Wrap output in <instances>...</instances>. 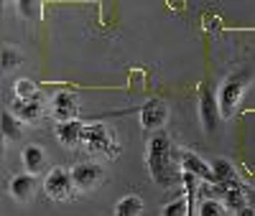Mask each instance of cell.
I'll list each match as a JSON object with an SVG mask.
<instances>
[{
    "mask_svg": "<svg viewBox=\"0 0 255 216\" xmlns=\"http://www.w3.org/2000/svg\"><path fill=\"white\" fill-rule=\"evenodd\" d=\"M79 112L77 107V97L72 92H56L54 99H51V115L56 117V122H67V120H74Z\"/></svg>",
    "mask_w": 255,
    "mask_h": 216,
    "instance_id": "obj_8",
    "label": "cell"
},
{
    "mask_svg": "<svg viewBox=\"0 0 255 216\" xmlns=\"http://www.w3.org/2000/svg\"><path fill=\"white\" fill-rule=\"evenodd\" d=\"M199 120H202L204 133H217L220 130V120H222L220 102H217V94L207 84L199 86Z\"/></svg>",
    "mask_w": 255,
    "mask_h": 216,
    "instance_id": "obj_3",
    "label": "cell"
},
{
    "mask_svg": "<svg viewBox=\"0 0 255 216\" xmlns=\"http://www.w3.org/2000/svg\"><path fill=\"white\" fill-rule=\"evenodd\" d=\"M197 216H227V206L220 199H202Z\"/></svg>",
    "mask_w": 255,
    "mask_h": 216,
    "instance_id": "obj_18",
    "label": "cell"
},
{
    "mask_svg": "<svg viewBox=\"0 0 255 216\" xmlns=\"http://www.w3.org/2000/svg\"><path fill=\"white\" fill-rule=\"evenodd\" d=\"M10 196L20 204H26L33 199V191H36V176H31V173H18V176L10 178Z\"/></svg>",
    "mask_w": 255,
    "mask_h": 216,
    "instance_id": "obj_12",
    "label": "cell"
},
{
    "mask_svg": "<svg viewBox=\"0 0 255 216\" xmlns=\"http://www.w3.org/2000/svg\"><path fill=\"white\" fill-rule=\"evenodd\" d=\"M250 81H253V72H250V69H240V72L230 74V76L222 81L220 92H217V102H220L222 120H230L232 115H235V110H238L240 99L245 97Z\"/></svg>",
    "mask_w": 255,
    "mask_h": 216,
    "instance_id": "obj_2",
    "label": "cell"
},
{
    "mask_svg": "<svg viewBox=\"0 0 255 216\" xmlns=\"http://www.w3.org/2000/svg\"><path fill=\"white\" fill-rule=\"evenodd\" d=\"M0 127H3V138L5 140H20V135H23V120L15 117L10 110H3Z\"/></svg>",
    "mask_w": 255,
    "mask_h": 216,
    "instance_id": "obj_15",
    "label": "cell"
},
{
    "mask_svg": "<svg viewBox=\"0 0 255 216\" xmlns=\"http://www.w3.org/2000/svg\"><path fill=\"white\" fill-rule=\"evenodd\" d=\"M0 64H3L5 72H13L18 69L20 64H23V56H20V51L15 46H3V54H0Z\"/></svg>",
    "mask_w": 255,
    "mask_h": 216,
    "instance_id": "obj_20",
    "label": "cell"
},
{
    "mask_svg": "<svg viewBox=\"0 0 255 216\" xmlns=\"http://www.w3.org/2000/svg\"><path fill=\"white\" fill-rule=\"evenodd\" d=\"M20 160H23V168L31 176H41L46 170V150L36 145V143H28L23 150H20Z\"/></svg>",
    "mask_w": 255,
    "mask_h": 216,
    "instance_id": "obj_10",
    "label": "cell"
},
{
    "mask_svg": "<svg viewBox=\"0 0 255 216\" xmlns=\"http://www.w3.org/2000/svg\"><path fill=\"white\" fill-rule=\"evenodd\" d=\"M181 170H191L202 183H217L215 168H212L207 160H202L197 153H184L181 155Z\"/></svg>",
    "mask_w": 255,
    "mask_h": 216,
    "instance_id": "obj_11",
    "label": "cell"
},
{
    "mask_svg": "<svg viewBox=\"0 0 255 216\" xmlns=\"http://www.w3.org/2000/svg\"><path fill=\"white\" fill-rule=\"evenodd\" d=\"M18 15L26 20H36L41 18V0H15Z\"/></svg>",
    "mask_w": 255,
    "mask_h": 216,
    "instance_id": "obj_19",
    "label": "cell"
},
{
    "mask_svg": "<svg viewBox=\"0 0 255 216\" xmlns=\"http://www.w3.org/2000/svg\"><path fill=\"white\" fill-rule=\"evenodd\" d=\"M56 140L61 143V145H67V147H74V145H79L82 143V138H84V125L82 122H77V120H67V122H56Z\"/></svg>",
    "mask_w": 255,
    "mask_h": 216,
    "instance_id": "obj_13",
    "label": "cell"
},
{
    "mask_svg": "<svg viewBox=\"0 0 255 216\" xmlns=\"http://www.w3.org/2000/svg\"><path fill=\"white\" fill-rule=\"evenodd\" d=\"M36 94H38V89L31 79H18L15 81V97L18 99H36Z\"/></svg>",
    "mask_w": 255,
    "mask_h": 216,
    "instance_id": "obj_22",
    "label": "cell"
},
{
    "mask_svg": "<svg viewBox=\"0 0 255 216\" xmlns=\"http://www.w3.org/2000/svg\"><path fill=\"white\" fill-rule=\"evenodd\" d=\"M143 214V199L135 193H128L115 204V216H140Z\"/></svg>",
    "mask_w": 255,
    "mask_h": 216,
    "instance_id": "obj_17",
    "label": "cell"
},
{
    "mask_svg": "<svg viewBox=\"0 0 255 216\" xmlns=\"http://www.w3.org/2000/svg\"><path fill=\"white\" fill-rule=\"evenodd\" d=\"M82 143L87 145L90 150H95V153H115V140L113 135L108 133V127H100V125H92V127H84V138Z\"/></svg>",
    "mask_w": 255,
    "mask_h": 216,
    "instance_id": "obj_7",
    "label": "cell"
},
{
    "mask_svg": "<svg viewBox=\"0 0 255 216\" xmlns=\"http://www.w3.org/2000/svg\"><path fill=\"white\" fill-rule=\"evenodd\" d=\"M194 196H197V191H186V196H181V199H176V201H171V204H166V206L161 209V216H189Z\"/></svg>",
    "mask_w": 255,
    "mask_h": 216,
    "instance_id": "obj_16",
    "label": "cell"
},
{
    "mask_svg": "<svg viewBox=\"0 0 255 216\" xmlns=\"http://www.w3.org/2000/svg\"><path fill=\"white\" fill-rule=\"evenodd\" d=\"M72 178H74V186L79 193L95 191L97 183L102 181V168L97 163H77L72 168Z\"/></svg>",
    "mask_w": 255,
    "mask_h": 216,
    "instance_id": "obj_6",
    "label": "cell"
},
{
    "mask_svg": "<svg viewBox=\"0 0 255 216\" xmlns=\"http://www.w3.org/2000/svg\"><path fill=\"white\" fill-rule=\"evenodd\" d=\"M44 191H46V196L54 199V201H67V199H72V193L77 191L74 178H72V170H67V168H54V170H49V176H46V181H44Z\"/></svg>",
    "mask_w": 255,
    "mask_h": 216,
    "instance_id": "obj_4",
    "label": "cell"
},
{
    "mask_svg": "<svg viewBox=\"0 0 255 216\" xmlns=\"http://www.w3.org/2000/svg\"><path fill=\"white\" fill-rule=\"evenodd\" d=\"M222 204H225L232 214H235V216H255V211L248 206V196H245V191H243V188H238V186L225 183Z\"/></svg>",
    "mask_w": 255,
    "mask_h": 216,
    "instance_id": "obj_9",
    "label": "cell"
},
{
    "mask_svg": "<svg viewBox=\"0 0 255 216\" xmlns=\"http://www.w3.org/2000/svg\"><path fill=\"white\" fill-rule=\"evenodd\" d=\"M145 163H148V173L156 186L168 188L174 183V173H171V140L163 133H156L148 140V150H145Z\"/></svg>",
    "mask_w": 255,
    "mask_h": 216,
    "instance_id": "obj_1",
    "label": "cell"
},
{
    "mask_svg": "<svg viewBox=\"0 0 255 216\" xmlns=\"http://www.w3.org/2000/svg\"><path fill=\"white\" fill-rule=\"evenodd\" d=\"M10 112L28 125V122L41 120V112H44V110H41V102H38V99H18V97H15V99L10 102Z\"/></svg>",
    "mask_w": 255,
    "mask_h": 216,
    "instance_id": "obj_14",
    "label": "cell"
},
{
    "mask_svg": "<svg viewBox=\"0 0 255 216\" xmlns=\"http://www.w3.org/2000/svg\"><path fill=\"white\" fill-rule=\"evenodd\" d=\"M168 122V104L163 99H148L140 107V125L143 130H161Z\"/></svg>",
    "mask_w": 255,
    "mask_h": 216,
    "instance_id": "obj_5",
    "label": "cell"
},
{
    "mask_svg": "<svg viewBox=\"0 0 255 216\" xmlns=\"http://www.w3.org/2000/svg\"><path fill=\"white\" fill-rule=\"evenodd\" d=\"M212 168H215V176H217V183H232V178H235V170H232L230 160L220 158L212 163Z\"/></svg>",
    "mask_w": 255,
    "mask_h": 216,
    "instance_id": "obj_21",
    "label": "cell"
}]
</instances>
